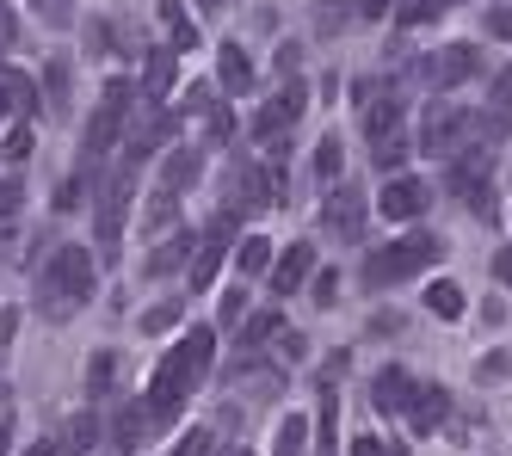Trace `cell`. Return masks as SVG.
<instances>
[{"mask_svg":"<svg viewBox=\"0 0 512 456\" xmlns=\"http://www.w3.org/2000/svg\"><path fill=\"white\" fill-rule=\"evenodd\" d=\"M161 19H167V31H173V50H192V44H198V31L186 25V13H179L173 0H167V7H161Z\"/></svg>","mask_w":512,"mask_h":456,"instance_id":"obj_33","label":"cell"},{"mask_svg":"<svg viewBox=\"0 0 512 456\" xmlns=\"http://www.w3.org/2000/svg\"><path fill=\"white\" fill-rule=\"evenodd\" d=\"M0 111H13V118H38V87H31L19 68H0Z\"/></svg>","mask_w":512,"mask_h":456,"instance_id":"obj_19","label":"cell"},{"mask_svg":"<svg viewBox=\"0 0 512 456\" xmlns=\"http://www.w3.org/2000/svg\"><path fill=\"white\" fill-rule=\"evenodd\" d=\"M210 358H216V333H210V327H192V333L161 358V370L149 376V401L167 413V420H173L179 407H186V395L210 376Z\"/></svg>","mask_w":512,"mask_h":456,"instance_id":"obj_1","label":"cell"},{"mask_svg":"<svg viewBox=\"0 0 512 456\" xmlns=\"http://www.w3.org/2000/svg\"><path fill=\"white\" fill-rule=\"evenodd\" d=\"M512 130V68L494 74V87H488V118H482V136H506Z\"/></svg>","mask_w":512,"mask_h":456,"instance_id":"obj_17","label":"cell"},{"mask_svg":"<svg viewBox=\"0 0 512 456\" xmlns=\"http://www.w3.org/2000/svg\"><path fill=\"white\" fill-rule=\"evenodd\" d=\"M432 13H438V0H401V7H395V19H401V25H426Z\"/></svg>","mask_w":512,"mask_h":456,"instance_id":"obj_36","label":"cell"},{"mask_svg":"<svg viewBox=\"0 0 512 456\" xmlns=\"http://www.w3.org/2000/svg\"><path fill=\"white\" fill-rule=\"evenodd\" d=\"M315 272V247L309 241H297V247H284V259L272 265V290L278 296H290V290H303V278Z\"/></svg>","mask_w":512,"mask_h":456,"instance_id":"obj_16","label":"cell"},{"mask_svg":"<svg viewBox=\"0 0 512 456\" xmlns=\"http://www.w3.org/2000/svg\"><path fill=\"white\" fill-rule=\"evenodd\" d=\"M438 7H457V0H438Z\"/></svg>","mask_w":512,"mask_h":456,"instance_id":"obj_52","label":"cell"},{"mask_svg":"<svg viewBox=\"0 0 512 456\" xmlns=\"http://www.w3.org/2000/svg\"><path fill=\"white\" fill-rule=\"evenodd\" d=\"M167 87H173V50H155V56H149V74H142V93L161 99Z\"/></svg>","mask_w":512,"mask_h":456,"instance_id":"obj_28","label":"cell"},{"mask_svg":"<svg viewBox=\"0 0 512 456\" xmlns=\"http://www.w3.org/2000/svg\"><path fill=\"white\" fill-rule=\"evenodd\" d=\"M93 296V253L87 247H56L38 272V315L44 321H75Z\"/></svg>","mask_w":512,"mask_h":456,"instance_id":"obj_2","label":"cell"},{"mask_svg":"<svg viewBox=\"0 0 512 456\" xmlns=\"http://www.w3.org/2000/svg\"><path fill=\"white\" fill-rule=\"evenodd\" d=\"M0 456H7V420H0Z\"/></svg>","mask_w":512,"mask_h":456,"instance_id":"obj_49","label":"cell"},{"mask_svg":"<svg viewBox=\"0 0 512 456\" xmlns=\"http://www.w3.org/2000/svg\"><path fill=\"white\" fill-rule=\"evenodd\" d=\"M192 235H167L155 253H149V265H142V272H149V278H167V272H179V265H192Z\"/></svg>","mask_w":512,"mask_h":456,"instance_id":"obj_21","label":"cell"},{"mask_svg":"<svg viewBox=\"0 0 512 456\" xmlns=\"http://www.w3.org/2000/svg\"><path fill=\"white\" fill-rule=\"evenodd\" d=\"M426 309L445 315V321H457V315H463V290H457V284H432V290H426Z\"/></svg>","mask_w":512,"mask_h":456,"instance_id":"obj_30","label":"cell"},{"mask_svg":"<svg viewBox=\"0 0 512 456\" xmlns=\"http://www.w3.org/2000/svg\"><path fill=\"white\" fill-rule=\"evenodd\" d=\"M216 68H223V93H247V87H253V62H247V50H241V44H223Z\"/></svg>","mask_w":512,"mask_h":456,"instance_id":"obj_24","label":"cell"},{"mask_svg":"<svg viewBox=\"0 0 512 456\" xmlns=\"http://www.w3.org/2000/svg\"><path fill=\"white\" fill-rule=\"evenodd\" d=\"M352 456H408V450H401V444H383V438H358Z\"/></svg>","mask_w":512,"mask_h":456,"instance_id":"obj_39","label":"cell"},{"mask_svg":"<svg viewBox=\"0 0 512 456\" xmlns=\"http://www.w3.org/2000/svg\"><path fill=\"white\" fill-rule=\"evenodd\" d=\"M173 204H179V192L155 185V198H149V216H142V228H167V222H173Z\"/></svg>","mask_w":512,"mask_h":456,"instance_id":"obj_32","label":"cell"},{"mask_svg":"<svg viewBox=\"0 0 512 456\" xmlns=\"http://www.w3.org/2000/svg\"><path fill=\"white\" fill-rule=\"evenodd\" d=\"M383 13H395V0H358V19H383Z\"/></svg>","mask_w":512,"mask_h":456,"instance_id":"obj_42","label":"cell"},{"mask_svg":"<svg viewBox=\"0 0 512 456\" xmlns=\"http://www.w3.org/2000/svg\"><path fill=\"white\" fill-rule=\"evenodd\" d=\"M309 450V420L303 413H284V426H278V444H272V456H303Z\"/></svg>","mask_w":512,"mask_h":456,"instance_id":"obj_25","label":"cell"},{"mask_svg":"<svg viewBox=\"0 0 512 456\" xmlns=\"http://www.w3.org/2000/svg\"><path fill=\"white\" fill-rule=\"evenodd\" d=\"M488 31H494V37H506V44H512V7H494V13H488Z\"/></svg>","mask_w":512,"mask_h":456,"instance_id":"obj_40","label":"cell"},{"mask_svg":"<svg viewBox=\"0 0 512 456\" xmlns=\"http://www.w3.org/2000/svg\"><path fill=\"white\" fill-rule=\"evenodd\" d=\"M38 7L50 13V25H68V0H38Z\"/></svg>","mask_w":512,"mask_h":456,"instance_id":"obj_46","label":"cell"},{"mask_svg":"<svg viewBox=\"0 0 512 456\" xmlns=\"http://www.w3.org/2000/svg\"><path fill=\"white\" fill-rule=\"evenodd\" d=\"M475 68H482V56H475V44H445V50H432V56L420 62V81L445 93V87H463Z\"/></svg>","mask_w":512,"mask_h":456,"instance_id":"obj_9","label":"cell"},{"mask_svg":"<svg viewBox=\"0 0 512 456\" xmlns=\"http://www.w3.org/2000/svg\"><path fill=\"white\" fill-rule=\"evenodd\" d=\"M229 456H253V450H229Z\"/></svg>","mask_w":512,"mask_h":456,"instance_id":"obj_51","label":"cell"},{"mask_svg":"<svg viewBox=\"0 0 512 456\" xmlns=\"http://www.w3.org/2000/svg\"><path fill=\"white\" fill-rule=\"evenodd\" d=\"M371 155H377V167H401V161H408V136H401V124L395 130H383V136H371Z\"/></svg>","mask_w":512,"mask_h":456,"instance_id":"obj_27","label":"cell"},{"mask_svg":"<svg viewBox=\"0 0 512 456\" xmlns=\"http://www.w3.org/2000/svg\"><path fill=\"white\" fill-rule=\"evenodd\" d=\"M161 426H167V413H161L149 395H142V401H130V407L118 413V432H112V438H118V450H142Z\"/></svg>","mask_w":512,"mask_h":456,"instance_id":"obj_13","label":"cell"},{"mask_svg":"<svg viewBox=\"0 0 512 456\" xmlns=\"http://www.w3.org/2000/svg\"><path fill=\"white\" fill-rule=\"evenodd\" d=\"M494 278H500V284H512V247H500V253H494Z\"/></svg>","mask_w":512,"mask_h":456,"instance_id":"obj_45","label":"cell"},{"mask_svg":"<svg viewBox=\"0 0 512 456\" xmlns=\"http://www.w3.org/2000/svg\"><path fill=\"white\" fill-rule=\"evenodd\" d=\"M13 210H19V179L0 185V216H13Z\"/></svg>","mask_w":512,"mask_h":456,"instance_id":"obj_43","label":"cell"},{"mask_svg":"<svg viewBox=\"0 0 512 456\" xmlns=\"http://www.w3.org/2000/svg\"><path fill=\"white\" fill-rule=\"evenodd\" d=\"M229 241H235V216L223 210L204 235H198V247H192V290H204L210 278H216V265H223V253H229Z\"/></svg>","mask_w":512,"mask_h":456,"instance_id":"obj_10","label":"cell"},{"mask_svg":"<svg viewBox=\"0 0 512 456\" xmlns=\"http://www.w3.org/2000/svg\"><path fill=\"white\" fill-rule=\"evenodd\" d=\"M173 321H179V302H161V309L142 315V327H149V333H161V327H173Z\"/></svg>","mask_w":512,"mask_h":456,"instance_id":"obj_38","label":"cell"},{"mask_svg":"<svg viewBox=\"0 0 512 456\" xmlns=\"http://www.w3.org/2000/svg\"><path fill=\"white\" fill-rule=\"evenodd\" d=\"M426 210V185L420 179H389L383 185V216H401V222H408V216H420Z\"/></svg>","mask_w":512,"mask_h":456,"instance_id":"obj_20","label":"cell"},{"mask_svg":"<svg viewBox=\"0 0 512 456\" xmlns=\"http://www.w3.org/2000/svg\"><path fill=\"white\" fill-rule=\"evenodd\" d=\"M241 302H247V290H229V296H223V321H235V315H241Z\"/></svg>","mask_w":512,"mask_h":456,"instance_id":"obj_48","label":"cell"},{"mask_svg":"<svg viewBox=\"0 0 512 456\" xmlns=\"http://www.w3.org/2000/svg\"><path fill=\"white\" fill-rule=\"evenodd\" d=\"M303 105H309L303 81H284V93H272V99H266L260 111H253V142H266V148H284L290 124L303 118Z\"/></svg>","mask_w":512,"mask_h":456,"instance_id":"obj_8","label":"cell"},{"mask_svg":"<svg viewBox=\"0 0 512 456\" xmlns=\"http://www.w3.org/2000/svg\"><path fill=\"white\" fill-rule=\"evenodd\" d=\"M136 167H142V161H130V155H124V167H112V173H105V185H99V204H93V222H99V253H118L124 216H130V198H136Z\"/></svg>","mask_w":512,"mask_h":456,"instance_id":"obj_4","label":"cell"},{"mask_svg":"<svg viewBox=\"0 0 512 456\" xmlns=\"http://www.w3.org/2000/svg\"><path fill=\"white\" fill-rule=\"evenodd\" d=\"M272 327H278V315H253V327H247V339H266Z\"/></svg>","mask_w":512,"mask_h":456,"instance_id":"obj_47","label":"cell"},{"mask_svg":"<svg viewBox=\"0 0 512 456\" xmlns=\"http://www.w3.org/2000/svg\"><path fill=\"white\" fill-rule=\"evenodd\" d=\"M321 222H327V235L358 241V235H364V192H358V185H340V192H327Z\"/></svg>","mask_w":512,"mask_h":456,"instance_id":"obj_12","label":"cell"},{"mask_svg":"<svg viewBox=\"0 0 512 456\" xmlns=\"http://www.w3.org/2000/svg\"><path fill=\"white\" fill-rule=\"evenodd\" d=\"M371 401H377V413H389V420H395V413H414V401H420V383H414V376L401 370V364H389V370L377 376Z\"/></svg>","mask_w":512,"mask_h":456,"instance_id":"obj_14","label":"cell"},{"mask_svg":"<svg viewBox=\"0 0 512 456\" xmlns=\"http://www.w3.org/2000/svg\"><path fill=\"white\" fill-rule=\"evenodd\" d=\"M198 7H204V13H216V7H223V0H198Z\"/></svg>","mask_w":512,"mask_h":456,"instance_id":"obj_50","label":"cell"},{"mask_svg":"<svg viewBox=\"0 0 512 456\" xmlns=\"http://www.w3.org/2000/svg\"><path fill=\"white\" fill-rule=\"evenodd\" d=\"M118 352H93V370H87V395H105V389H112L118 383Z\"/></svg>","mask_w":512,"mask_h":456,"instance_id":"obj_29","label":"cell"},{"mask_svg":"<svg viewBox=\"0 0 512 456\" xmlns=\"http://www.w3.org/2000/svg\"><path fill=\"white\" fill-rule=\"evenodd\" d=\"M469 136H475V118H469V111H457V105H445V99L426 105V118H420V155L457 161L463 148H469Z\"/></svg>","mask_w":512,"mask_h":456,"instance_id":"obj_5","label":"cell"},{"mask_svg":"<svg viewBox=\"0 0 512 456\" xmlns=\"http://www.w3.org/2000/svg\"><path fill=\"white\" fill-rule=\"evenodd\" d=\"M445 253L432 235H401V241H389V247H377L371 253V265H364V284L371 290H389V284H408V278H420L426 265Z\"/></svg>","mask_w":512,"mask_h":456,"instance_id":"obj_3","label":"cell"},{"mask_svg":"<svg viewBox=\"0 0 512 456\" xmlns=\"http://www.w3.org/2000/svg\"><path fill=\"white\" fill-rule=\"evenodd\" d=\"M93 438H99V413H75L62 432H50V438H38L25 456H87L93 450Z\"/></svg>","mask_w":512,"mask_h":456,"instance_id":"obj_11","label":"cell"},{"mask_svg":"<svg viewBox=\"0 0 512 456\" xmlns=\"http://www.w3.org/2000/svg\"><path fill=\"white\" fill-rule=\"evenodd\" d=\"M44 87H50V105L62 111V105H68V62H62V56L44 68Z\"/></svg>","mask_w":512,"mask_h":456,"instance_id":"obj_35","label":"cell"},{"mask_svg":"<svg viewBox=\"0 0 512 456\" xmlns=\"http://www.w3.org/2000/svg\"><path fill=\"white\" fill-rule=\"evenodd\" d=\"M451 198H463L482 222H494V167H488V155L482 148H463V155L451 161Z\"/></svg>","mask_w":512,"mask_h":456,"instance_id":"obj_7","label":"cell"},{"mask_svg":"<svg viewBox=\"0 0 512 456\" xmlns=\"http://www.w3.org/2000/svg\"><path fill=\"white\" fill-rule=\"evenodd\" d=\"M315 179H327V185L340 179V136H321V148H315Z\"/></svg>","mask_w":512,"mask_h":456,"instance_id":"obj_31","label":"cell"},{"mask_svg":"<svg viewBox=\"0 0 512 456\" xmlns=\"http://www.w3.org/2000/svg\"><path fill=\"white\" fill-rule=\"evenodd\" d=\"M167 136H173V118H167V111L149 99V111H142V118L130 124V142H124V155H130V161H149V155H155V148H161Z\"/></svg>","mask_w":512,"mask_h":456,"instance_id":"obj_15","label":"cell"},{"mask_svg":"<svg viewBox=\"0 0 512 456\" xmlns=\"http://www.w3.org/2000/svg\"><path fill=\"white\" fill-rule=\"evenodd\" d=\"M25 148H31V130H13V136H7V161H19Z\"/></svg>","mask_w":512,"mask_h":456,"instance_id":"obj_44","label":"cell"},{"mask_svg":"<svg viewBox=\"0 0 512 456\" xmlns=\"http://www.w3.org/2000/svg\"><path fill=\"white\" fill-rule=\"evenodd\" d=\"M167 456H210V432H204V426H198V432H186V438H179Z\"/></svg>","mask_w":512,"mask_h":456,"instance_id":"obj_37","label":"cell"},{"mask_svg":"<svg viewBox=\"0 0 512 456\" xmlns=\"http://www.w3.org/2000/svg\"><path fill=\"white\" fill-rule=\"evenodd\" d=\"M445 413H451V395L438 389V383H420V401H414V413H408L414 432H438V426H445Z\"/></svg>","mask_w":512,"mask_h":456,"instance_id":"obj_22","label":"cell"},{"mask_svg":"<svg viewBox=\"0 0 512 456\" xmlns=\"http://www.w3.org/2000/svg\"><path fill=\"white\" fill-rule=\"evenodd\" d=\"M266 259H272V247H266L260 235H247V241H241V253H235V272H241V278H266V272H272Z\"/></svg>","mask_w":512,"mask_h":456,"instance_id":"obj_26","label":"cell"},{"mask_svg":"<svg viewBox=\"0 0 512 456\" xmlns=\"http://www.w3.org/2000/svg\"><path fill=\"white\" fill-rule=\"evenodd\" d=\"M340 25H346V0H315V31L334 37Z\"/></svg>","mask_w":512,"mask_h":456,"instance_id":"obj_34","label":"cell"},{"mask_svg":"<svg viewBox=\"0 0 512 456\" xmlns=\"http://www.w3.org/2000/svg\"><path fill=\"white\" fill-rule=\"evenodd\" d=\"M198 148H173V155H167V167H161V185H167V192H192V185H198Z\"/></svg>","mask_w":512,"mask_h":456,"instance_id":"obj_23","label":"cell"},{"mask_svg":"<svg viewBox=\"0 0 512 456\" xmlns=\"http://www.w3.org/2000/svg\"><path fill=\"white\" fill-rule=\"evenodd\" d=\"M13 327H19V309H0V358H7V346H13Z\"/></svg>","mask_w":512,"mask_h":456,"instance_id":"obj_41","label":"cell"},{"mask_svg":"<svg viewBox=\"0 0 512 456\" xmlns=\"http://www.w3.org/2000/svg\"><path fill=\"white\" fill-rule=\"evenodd\" d=\"M124 118H130V81H105L99 93V111H93V124H87V142H81V161H105V148H112L124 136Z\"/></svg>","mask_w":512,"mask_h":456,"instance_id":"obj_6","label":"cell"},{"mask_svg":"<svg viewBox=\"0 0 512 456\" xmlns=\"http://www.w3.org/2000/svg\"><path fill=\"white\" fill-rule=\"evenodd\" d=\"M229 198H241L247 210H266V204L278 198V185L266 179V167H235V179H229Z\"/></svg>","mask_w":512,"mask_h":456,"instance_id":"obj_18","label":"cell"}]
</instances>
